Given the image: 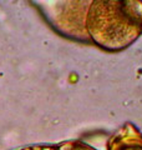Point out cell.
Masks as SVG:
<instances>
[{
	"label": "cell",
	"instance_id": "cell-1",
	"mask_svg": "<svg viewBox=\"0 0 142 150\" xmlns=\"http://www.w3.org/2000/svg\"><path fill=\"white\" fill-rule=\"evenodd\" d=\"M86 29L90 40L103 49L126 48L142 29L141 0H92Z\"/></svg>",
	"mask_w": 142,
	"mask_h": 150
},
{
	"label": "cell",
	"instance_id": "cell-2",
	"mask_svg": "<svg viewBox=\"0 0 142 150\" xmlns=\"http://www.w3.org/2000/svg\"><path fill=\"white\" fill-rule=\"evenodd\" d=\"M44 18L64 36L90 41L86 29L92 0H32Z\"/></svg>",
	"mask_w": 142,
	"mask_h": 150
},
{
	"label": "cell",
	"instance_id": "cell-3",
	"mask_svg": "<svg viewBox=\"0 0 142 150\" xmlns=\"http://www.w3.org/2000/svg\"><path fill=\"white\" fill-rule=\"evenodd\" d=\"M107 150H142V135L132 124H125L110 138Z\"/></svg>",
	"mask_w": 142,
	"mask_h": 150
},
{
	"label": "cell",
	"instance_id": "cell-4",
	"mask_svg": "<svg viewBox=\"0 0 142 150\" xmlns=\"http://www.w3.org/2000/svg\"><path fill=\"white\" fill-rule=\"evenodd\" d=\"M55 150H96V149L82 142H79V140H70V142H64L58 144L55 146Z\"/></svg>",
	"mask_w": 142,
	"mask_h": 150
},
{
	"label": "cell",
	"instance_id": "cell-5",
	"mask_svg": "<svg viewBox=\"0 0 142 150\" xmlns=\"http://www.w3.org/2000/svg\"><path fill=\"white\" fill-rule=\"evenodd\" d=\"M56 145H51V144H47V145H29V146H25V148H20V149H16V150H55Z\"/></svg>",
	"mask_w": 142,
	"mask_h": 150
}]
</instances>
